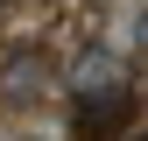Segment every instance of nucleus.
<instances>
[{
	"instance_id": "obj_1",
	"label": "nucleus",
	"mask_w": 148,
	"mask_h": 141,
	"mask_svg": "<svg viewBox=\"0 0 148 141\" xmlns=\"http://www.w3.org/2000/svg\"><path fill=\"white\" fill-rule=\"evenodd\" d=\"M127 120H134V85H106V92H78L71 127H78V141H113Z\"/></svg>"
},
{
	"instance_id": "obj_4",
	"label": "nucleus",
	"mask_w": 148,
	"mask_h": 141,
	"mask_svg": "<svg viewBox=\"0 0 148 141\" xmlns=\"http://www.w3.org/2000/svg\"><path fill=\"white\" fill-rule=\"evenodd\" d=\"M141 49H148V21H141Z\"/></svg>"
},
{
	"instance_id": "obj_3",
	"label": "nucleus",
	"mask_w": 148,
	"mask_h": 141,
	"mask_svg": "<svg viewBox=\"0 0 148 141\" xmlns=\"http://www.w3.org/2000/svg\"><path fill=\"white\" fill-rule=\"evenodd\" d=\"M0 78H7V99H28V92H42V85H49V64H42V57H14Z\"/></svg>"
},
{
	"instance_id": "obj_2",
	"label": "nucleus",
	"mask_w": 148,
	"mask_h": 141,
	"mask_svg": "<svg viewBox=\"0 0 148 141\" xmlns=\"http://www.w3.org/2000/svg\"><path fill=\"white\" fill-rule=\"evenodd\" d=\"M106 85H127V70L106 57V49H85V57L71 64V92H106Z\"/></svg>"
}]
</instances>
